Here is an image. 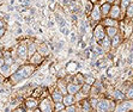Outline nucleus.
<instances>
[{
  "mask_svg": "<svg viewBox=\"0 0 133 112\" xmlns=\"http://www.w3.org/2000/svg\"><path fill=\"white\" fill-rule=\"evenodd\" d=\"M34 70H35L34 65H31V63L30 65H24V63H23V65L19 67V69L17 72L22 75L23 79H28L29 76H31V75L34 74Z\"/></svg>",
  "mask_w": 133,
  "mask_h": 112,
  "instance_id": "obj_1",
  "label": "nucleus"
},
{
  "mask_svg": "<svg viewBox=\"0 0 133 112\" xmlns=\"http://www.w3.org/2000/svg\"><path fill=\"white\" fill-rule=\"evenodd\" d=\"M52 98H44V99L41 100V103L38 104L40 107L38 109L41 110L42 112H54V106L52 105Z\"/></svg>",
  "mask_w": 133,
  "mask_h": 112,
  "instance_id": "obj_2",
  "label": "nucleus"
},
{
  "mask_svg": "<svg viewBox=\"0 0 133 112\" xmlns=\"http://www.w3.org/2000/svg\"><path fill=\"white\" fill-rule=\"evenodd\" d=\"M104 37H105V29L103 28V25L102 24L96 25V28L94 29V38L99 42Z\"/></svg>",
  "mask_w": 133,
  "mask_h": 112,
  "instance_id": "obj_3",
  "label": "nucleus"
},
{
  "mask_svg": "<svg viewBox=\"0 0 133 112\" xmlns=\"http://www.w3.org/2000/svg\"><path fill=\"white\" fill-rule=\"evenodd\" d=\"M95 109L97 112H109V99L103 98V99L98 100Z\"/></svg>",
  "mask_w": 133,
  "mask_h": 112,
  "instance_id": "obj_4",
  "label": "nucleus"
},
{
  "mask_svg": "<svg viewBox=\"0 0 133 112\" xmlns=\"http://www.w3.org/2000/svg\"><path fill=\"white\" fill-rule=\"evenodd\" d=\"M17 55H18L19 59H26L28 57V45H24V44H19L17 47Z\"/></svg>",
  "mask_w": 133,
  "mask_h": 112,
  "instance_id": "obj_5",
  "label": "nucleus"
},
{
  "mask_svg": "<svg viewBox=\"0 0 133 112\" xmlns=\"http://www.w3.org/2000/svg\"><path fill=\"white\" fill-rule=\"evenodd\" d=\"M111 99L116 100V101H122V100L126 99V95H125V93L121 90H113Z\"/></svg>",
  "mask_w": 133,
  "mask_h": 112,
  "instance_id": "obj_6",
  "label": "nucleus"
},
{
  "mask_svg": "<svg viewBox=\"0 0 133 112\" xmlns=\"http://www.w3.org/2000/svg\"><path fill=\"white\" fill-rule=\"evenodd\" d=\"M50 98H52V100H53V103L54 104L55 103H62V100H64V94L59 91V88H56V90L52 93Z\"/></svg>",
  "mask_w": 133,
  "mask_h": 112,
  "instance_id": "obj_7",
  "label": "nucleus"
},
{
  "mask_svg": "<svg viewBox=\"0 0 133 112\" xmlns=\"http://www.w3.org/2000/svg\"><path fill=\"white\" fill-rule=\"evenodd\" d=\"M72 82L76 85H78V86H82V85L85 82V75H83L82 73H77L76 75H73L72 76Z\"/></svg>",
  "mask_w": 133,
  "mask_h": 112,
  "instance_id": "obj_8",
  "label": "nucleus"
},
{
  "mask_svg": "<svg viewBox=\"0 0 133 112\" xmlns=\"http://www.w3.org/2000/svg\"><path fill=\"white\" fill-rule=\"evenodd\" d=\"M38 106V101L36 100V98H28V99L25 100V107L29 110H35Z\"/></svg>",
  "mask_w": 133,
  "mask_h": 112,
  "instance_id": "obj_9",
  "label": "nucleus"
},
{
  "mask_svg": "<svg viewBox=\"0 0 133 112\" xmlns=\"http://www.w3.org/2000/svg\"><path fill=\"white\" fill-rule=\"evenodd\" d=\"M120 12H121L120 5H114V6H111V9H110L109 17H110V18H114V19H118L119 17H120Z\"/></svg>",
  "mask_w": 133,
  "mask_h": 112,
  "instance_id": "obj_10",
  "label": "nucleus"
},
{
  "mask_svg": "<svg viewBox=\"0 0 133 112\" xmlns=\"http://www.w3.org/2000/svg\"><path fill=\"white\" fill-rule=\"evenodd\" d=\"M102 14H101V9H99L98 5L92 7V11H91V18L95 20V22H98L99 19H101Z\"/></svg>",
  "mask_w": 133,
  "mask_h": 112,
  "instance_id": "obj_11",
  "label": "nucleus"
},
{
  "mask_svg": "<svg viewBox=\"0 0 133 112\" xmlns=\"http://www.w3.org/2000/svg\"><path fill=\"white\" fill-rule=\"evenodd\" d=\"M62 103L65 106H70V105H73L76 104V97L73 94H65L64 95V100H62Z\"/></svg>",
  "mask_w": 133,
  "mask_h": 112,
  "instance_id": "obj_12",
  "label": "nucleus"
},
{
  "mask_svg": "<svg viewBox=\"0 0 133 112\" xmlns=\"http://www.w3.org/2000/svg\"><path fill=\"white\" fill-rule=\"evenodd\" d=\"M29 59H30V61H29V62H30L31 65L37 66V65H40V63L42 62V59H43V56L41 55V54H38V53H35L34 55L30 56Z\"/></svg>",
  "mask_w": 133,
  "mask_h": 112,
  "instance_id": "obj_13",
  "label": "nucleus"
},
{
  "mask_svg": "<svg viewBox=\"0 0 133 112\" xmlns=\"http://www.w3.org/2000/svg\"><path fill=\"white\" fill-rule=\"evenodd\" d=\"M79 91H81V86H78V85L73 84V82H70V84L67 85V93L68 94H73V95H76Z\"/></svg>",
  "mask_w": 133,
  "mask_h": 112,
  "instance_id": "obj_14",
  "label": "nucleus"
},
{
  "mask_svg": "<svg viewBox=\"0 0 133 112\" xmlns=\"http://www.w3.org/2000/svg\"><path fill=\"white\" fill-rule=\"evenodd\" d=\"M119 34V29L116 26H105V35L109 38H113L115 35Z\"/></svg>",
  "mask_w": 133,
  "mask_h": 112,
  "instance_id": "obj_15",
  "label": "nucleus"
},
{
  "mask_svg": "<svg viewBox=\"0 0 133 112\" xmlns=\"http://www.w3.org/2000/svg\"><path fill=\"white\" fill-rule=\"evenodd\" d=\"M101 9V14H102V17H107L109 16V12H110V9H111V5L109 3H104L102 5V6L99 7Z\"/></svg>",
  "mask_w": 133,
  "mask_h": 112,
  "instance_id": "obj_16",
  "label": "nucleus"
},
{
  "mask_svg": "<svg viewBox=\"0 0 133 112\" xmlns=\"http://www.w3.org/2000/svg\"><path fill=\"white\" fill-rule=\"evenodd\" d=\"M0 74L3 75L4 78L10 76V75L12 74V72H11V66H7V65L1 66V67H0Z\"/></svg>",
  "mask_w": 133,
  "mask_h": 112,
  "instance_id": "obj_17",
  "label": "nucleus"
},
{
  "mask_svg": "<svg viewBox=\"0 0 133 112\" xmlns=\"http://www.w3.org/2000/svg\"><path fill=\"white\" fill-rule=\"evenodd\" d=\"M10 80H11V84H12V85H16V84H18V82H21V81H23L24 79L22 78V75L19 74L18 72H15V73H12V74H11Z\"/></svg>",
  "mask_w": 133,
  "mask_h": 112,
  "instance_id": "obj_18",
  "label": "nucleus"
},
{
  "mask_svg": "<svg viewBox=\"0 0 133 112\" xmlns=\"http://www.w3.org/2000/svg\"><path fill=\"white\" fill-rule=\"evenodd\" d=\"M98 44L103 48V49L105 50V48L108 49V48H110V47H111V39L108 37V36H107V35H105V37L103 38V39L99 41V43H98Z\"/></svg>",
  "mask_w": 133,
  "mask_h": 112,
  "instance_id": "obj_19",
  "label": "nucleus"
},
{
  "mask_svg": "<svg viewBox=\"0 0 133 112\" xmlns=\"http://www.w3.org/2000/svg\"><path fill=\"white\" fill-rule=\"evenodd\" d=\"M103 25H105V26H116V28H118V22H116V19H114V18L105 17L104 20H103Z\"/></svg>",
  "mask_w": 133,
  "mask_h": 112,
  "instance_id": "obj_20",
  "label": "nucleus"
},
{
  "mask_svg": "<svg viewBox=\"0 0 133 112\" xmlns=\"http://www.w3.org/2000/svg\"><path fill=\"white\" fill-rule=\"evenodd\" d=\"M90 91H91V86L90 85H88V84H83L81 86V92L82 93V95L83 97H87V95H89L90 94Z\"/></svg>",
  "mask_w": 133,
  "mask_h": 112,
  "instance_id": "obj_21",
  "label": "nucleus"
},
{
  "mask_svg": "<svg viewBox=\"0 0 133 112\" xmlns=\"http://www.w3.org/2000/svg\"><path fill=\"white\" fill-rule=\"evenodd\" d=\"M111 39V48H118L119 45L121 44V37H120V35H115L113 38H110Z\"/></svg>",
  "mask_w": 133,
  "mask_h": 112,
  "instance_id": "obj_22",
  "label": "nucleus"
},
{
  "mask_svg": "<svg viewBox=\"0 0 133 112\" xmlns=\"http://www.w3.org/2000/svg\"><path fill=\"white\" fill-rule=\"evenodd\" d=\"M122 105L125 106V109L127 110V112L133 111V100L132 99H127V100H122Z\"/></svg>",
  "mask_w": 133,
  "mask_h": 112,
  "instance_id": "obj_23",
  "label": "nucleus"
},
{
  "mask_svg": "<svg viewBox=\"0 0 133 112\" xmlns=\"http://www.w3.org/2000/svg\"><path fill=\"white\" fill-rule=\"evenodd\" d=\"M36 50H37V48H36V44H35L34 42H31L30 44H28V56L29 57L34 55V54L36 53Z\"/></svg>",
  "mask_w": 133,
  "mask_h": 112,
  "instance_id": "obj_24",
  "label": "nucleus"
},
{
  "mask_svg": "<svg viewBox=\"0 0 133 112\" xmlns=\"http://www.w3.org/2000/svg\"><path fill=\"white\" fill-rule=\"evenodd\" d=\"M55 19H56V22H58V24H59L60 28H62V26H65L66 25V19L62 18L60 14H58V13L55 14Z\"/></svg>",
  "mask_w": 133,
  "mask_h": 112,
  "instance_id": "obj_25",
  "label": "nucleus"
},
{
  "mask_svg": "<svg viewBox=\"0 0 133 112\" xmlns=\"http://www.w3.org/2000/svg\"><path fill=\"white\" fill-rule=\"evenodd\" d=\"M107 59H102V60H98V61H96V67L98 69H103V68H105L107 67Z\"/></svg>",
  "mask_w": 133,
  "mask_h": 112,
  "instance_id": "obj_26",
  "label": "nucleus"
},
{
  "mask_svg": "<svg viewBox=\"0 0 133 112\" xmlns=\"http://www.w3.org/2000/svg\"><path fill=\"white\" fill-rule=\"evenodd\" d=\"M125 95L126 99H133V86H128V88L125 91Z\"/></svg>",
  "mask_w": 133,
  "mask_h": 112,
  "instance_id": "obj_27",
  "label": "nucleus"
},
{
  "mask_svg": "<svg viewBox=\"0 0 133 112\" xmlns=\"http://www.w3.org/2000/svg\"><path fill=\"white\" fill-rule=\"evenodd\" d=\"M65 109H66V106L64 105V103H55L54 104V112H60Z\"/></svg>",
  "mask_w": 133,
  "mask_h": 112,
  "instance_id": "obj_28",
  "label": "nucleus"
},
{
  "mask_svg": "<svg viewBox=\"0 0 133 112\" xmlns=\"http://www.w3.org/2000/svg\"><path fill=\"white\" fill-rule=\"evenodd\" d=\"M95 78H94L92 75H85V82L84 84H88V85H90V86H92L94 84H95Z\"/></svg>",
  "mask_w": 133,
  "mask_h": 112,
  "instance_id": "obj_29",
  "label": "nucleus"
},
{
  "mask_svg": "<svg viewBox=\"0 0 133 112\" xmlns=\"http://www.w3.org/2000/svg\"><path fill=\"white\" fill-rule=\"evenodd\" d=\"M126 16L128 17V18H132L133 17V1L128 5V7L126 9Z\"/></svg>",
  "mask_w": 133,
  "mask_h": 112,
  "instance_id": "obj_30",
  "label": "nucleus"
},
{
  "mask_svg": "<svg viewBox=\"0 0 133 112\" xmlns=\"http://www.w3.org/2000/svg\"><path fill=\"white\" fill-rule=\"evenodd\" d=\"M131 3H132V0H120V7L122 10H126Z\"/></svg>",
  "mask_w": 133,
  "mask_h": 112,
  "instance_id": "obj_31",
  "label": "nucleus"
},
{
  "mask_svg": "<svg viewBox=\"0 0 133 112\" xmlns=\"http://www.w3.org/2000/svg\"><path fill=\"white\" fill-rule=\"evenodd\" d=\"M87 29H88V24L85 22H81V36H84L87 34Z\"/></svg>",
  "mask_w": 133,
  "mask_h": 112,
  "instance_id": "obj_32",
  "label": "nucleus"
},
{
  "mask_svg": "<svg viewBox=\"0 0 133 112\" xmlns=\"http://www.w3.org/2000/svg\"><path fill=\"white\" fill-rule=\"evenodd\" d=\"M60 32H61L62 35H65V36H67V35H70L71 32H70V29L67 28V26H62V28H60Z\"/></svg>",
  "mask_w": 133,
  "mask_h": 112,
  "instance_id": "obj_33",
  "label": "nucleus"
},
{
  "mask_svg": "<svg viewBox=\"0 0 133 112\" xmlns=\"http://www.w3.org/2000/svg\"><path fill=\"white\" fill-rule=\"evenodd\" d=\"M65 45V41H60V42H58V44L55 45V50H61V48Z\"/></svg>",
  "mask_w": 133,
  "mask_h": 112,
  "instance_id": "obj_34",
  "label": "nucleus"
},
{
  "mask_svg": "<svg viewBox=\"0 0 133 112\" xmlns=\"http://www.w3.org/2000/svg\"><path fill=\"white\" fill-rule=\"evenodd\" d=\"M92 3H91V1H88L87 4H85V10H87L88 12H91V11H92Z\"/></svg>",
  "mask_w": 133,
  "mask_h": 112,
  "instance_id": "obj_35",
  "label": "nucleus"
},
{
  "mask_svg": "<svg viewBox=\"0 0 133 112\" xmlns=\"http://www.w3.org/2000/svg\"><path fill=\"white\" fill-rule=\"evenodd\" d=\"M66 112H76V106L73 105H70V106H66Z\"/></svg>",
  "mask_w": 133,
  "mask_h": 112,
  "instance_id": "obj_36",
  "label": "nucleus"
},
{
  "mask_svg": "<svg viewBox=\"0 0 133 112\" xmlns=\"http://www.w3.org/2000/svg\"><path fill=\"white\" fill-rule=\"evenodd\" d=\"M12 112H25V109H23V107H21V106H18V107H16Z\"/></svg>",
  "mask_w": 133,
  "mask_h": 112,
  "instance_id": "obj_37",
  "label": "nucleus"
},
{
  "mask_svg": "<svg viewBox=\"0 0 133 112\" xmlns=\"http://www.w3.org/2000/svg\"><path fill=\"white\" fill-rule=\"evenodd\" d=\"M72 22H73V24H77V22H78V17L76 16V13L72 14Z\"/></svg>",
  "mask_w": 133,
  "mask_h": 112,
  "instance_id": "obj_38",
  "label": "nucleus"
},
{
  "mask_svg": "<svg viewBox=\"0 0 133 112\" xmlns=\"http://www.w3.org/2000/svg\"><path fill=\"white\" fill-rule=\"evenodd\" d=\"M76 38H77V35L74 34V32H72V34H71V42H72V43H74V42H76Z\"/></svg>",
  "mask_w": 133,
  "mask_h": 112,
  "instance_id": "obj_39",
  "label": "nucleus"
},
{
  "mask_svg": "<svg viewBox=\"0 0 133 112\" xmlns=\"http://www.w3.org/2000/svg\"><path fill=\"white\" fill-rule=\"evenodd\" d=\"M5 32H6L5 28H0V38L4 37V35H5Z\"/></svg>",
  "mask_w": 133,
  "mask_h": 112,
  "instance_id": "obj_40",
  "label": "nucleus"
},
{
  "mask_svg": "<svg viewBox=\"0 0 133 112\" xmlns=\"http://www.w3.org/2000/svg\"><path fill=\"white\" fill-rule=\"evenodd\" d=\"M19 3L22 4H26V5H30V0H18Z\"/></svg>",
  "mask_w": 133,
  "mask_h": 112,
  "instance_id": "obj_41",
  "label": "nucleus"
},
{
  "mask_svg": "<svg viewBox=\"0 0 133 112\" xmlns=\"http://www.w3.org/2000/svg\"><path fill=\"white\" fill-rule=\"evenodd\" d=\"M0 28H5V22L0 18Z\"/></svg>",
  "mask_w": 133,
  "mask_h": 112,
  "instance_id": "obj_42",
  "label": "nucleus"
},
{
  "mask_svg": "<svg viewBox=\"0 0 133 112\" xmlns=\"http://www.w3.org/2000/svg\"><path fill=\"white\" fill-rule=\"evenodd\" d=\"M4 65H5V60H4V57H1V59H0V67Z\"/></svg>",
  "mask_w": 133,
  "mask_h": 112,
  "instance_id": "obj_43",
  "label": "nucleus"
},
{
  "mask_svg": "<svg viewBox=\"0 0 133 112\" xmlns=\"http://www.w3.org/2000/svg\"><path fill=\"white\" fill-rule=\"evenodd\" d=\"M25 22H26V23H28V24H29V23H30L31 22V17H25Z\"/></svg>",
  "mask_w": 133,
  "mask_h": 112,
  "instance_id": "obj_44",
  "label": "nucleus"
},
{
  "mask_svg": "<svg viewBox=\"0 0 133 112\" xmlns=\"http://www.w3.org/2000/svg\"><path fill=\"white\" fill-rule=\"evenodd\" d=\"M53 25H54V23H53V22H48V23H47V26H48V28H53Z\"/></svg>",
  "mask_w": 133,
  "mask_h": 112,
  "instance_id": "obj_45",
  "label": "nucleus"
},
{
  "mask_svg": "<svg viewBox=\"0 0 133 112\" xmlns=\"http://www.w3.org/2000/svg\"><path fill=\"white\" fill-rule=\"evenodd\" d=\"M4 112H12V110H11L9 106H7V107H5V109H4Z\"/></svg>",
  "mask_w": 133,
  "mask_h": 112,
  "instance_id": "obj_46",
  "label": "nucleus"
},
{
  "mask_svg": "<svg viewBox=\"0 0 133 112\" xmlns=\"http://www.w3.org/2000/svg\"><path fill=\"white\" fill-rule=\"evenodd\" d=\"M3 84H4V76L0 74V85H3Z\"/></svg>",
  "mask_w": 133,
  "mask_h": 112,
  "instance_id": "obj_47",
  "label": "nucleus"
},
{
  "mask_svg": "<svg viewBox=\"0 0 133 112\" xmlns=\"http://www.w3.org/2000/svg\"><path fill=\"white\" fill-rule=\"evenodd\" d=\"M62 3H64V5H68L70 1H68V0H62Z\"/></svg>",
  "mask_w": 133,
  "mask_h": 112,
  "instance_id": "obj_48",
  "label": "nucleus"
},
{
  "mask_svg": "<svg viewBox=\"0 0 133 112\" xmlns=\"http://www.w3.org/2000/svg\"><path fill=\"white\" fill-rule=\"evenodd\" d=\"M73 53V49H72V48H70V49H68V54H72Z\"/></svg>",
  "mask_w": 133,
  "mask_h": 112,
  "instance_id": "obj_49",
  "label": "nucleus"
},
{
  "mask_svg": "<svg viewBox=\"0 0 133 112\" xmlns=\"http://www.w3.org/2000/svg\"><path fill=\"white\" fill-rule=\"evenodd\" d=\"M34 112H42V111H41V110H40V109H37V107H36V109H35V110H34Z\"/></svg>",
  "mask_w": 133,
  "mask_h": 112,
  "instance_id": "obj_50",
  "label": "nucleus"
},
{
  "mask_svg": "<svg viewBox=\"0 0 133 112\" xmlns=\"http://www.w3.org/2000/svg\"><path fill=\"white\" fill-rule=\"evenodd\" d=\"M114 1H115V0H107V3H109V4H113Z\"/></svg>",
  "mask_w": 133,
  "mask_h": 112,
  "instance_id": "obj_51",
  "label": "nucleus"
},
{
  "mask_svg": "<svg viewBox=\"0 0 133 112\" xmlns=\"http://www.w3.org/2000/svg\"><path fill=\"white\" fill-rule=\"evenodd\" d=\"M1 57H3V53H1V51H0V59H1Z\"/></svg>",
  "mask_w": 133,
  "mask_h": 112,
  "instance_id": "obj_52",
  "label": "nucleus"
},
{
  "mask_svg": "<svg viewBox=\"0 0 133 112\" xmlns=\"http://www.w3.org/2000/svg\"><path fill=\"white\" fill-rule=\"evenodd\" d=\"M82 112H83V111H82Z\"/></svg>",
  "mask_w": 133,
  "mask_h": 112,
  "instance_id": "obj_53",
  "label": "nucleus"
}]
</instances>
